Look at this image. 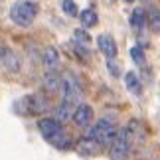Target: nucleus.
Listing matches in <instances>:
<instances>
[{"mask_svg":"<svg viewBox=\"0 0 160 160\" xmlns=\"http://www.w3.org/2000/svg\"><path fill=\"white\" fill-rule=\"evenodd\" d=\"M142 24H144V10L142 8H134L132 14H131V26L134 30H138V28H142Z\"/></svg>","mask_w":160,"mask_h":160,"instance_id":"nucleus-14","label":"nucleus"},{"mask_svg":"<svg viewBox=\"0 0 160 160\" xmlns=\"http://www.w3.org/2000/svg\"><path fill=\"white\" fill-rule=\"evenodd\" d=\"M69 105H65L63 101H61V105L55 109V121H65L67 119V115H69Z\"/></svg>","mask_w":160,"mask_h":160,"instance_id":"nucleus-20","label":"nucleus"},{"mask_svg":"<svg viewBox=\"0 0 160 160\" xmlns=\"http://www.w3.org/2000/svg\"><path fill=\"white\" fill-rule=\"evenodd\" d=\"M87 137H89V138H93L99 146H107V144L113 142L115 137H117V127H115L111 121L101 119V121H97L95 125L89 128Z\"/></svg>","mask_w":160,"mask_h":160,"instance_id":"nucleus-4","label":"nucleus"},{"mask_svg":"<svg viewBox=\"0 0 160 160\" xmlns=\"http://www.w3.org/2000/svg\"><path fill=\"white\" fill-rule=\"evenodd\" d=\"M131 142H132V132L128 127L117 131V137L111 142L113 144V148H111V160H125L128 150H131Z\"/></svg>","mask_w":160,"mask_h":160,"instance_id":"nucleus-5","label":"nucleus"},{"mask_svg":"<svg viewBox=\"0 0 160 160\" xmlns=\"http://www.w3.org/2000/svg\"><path fill=\"white\" fill-rule=\"evenodd\" d=\"M113 59L115 58H107V67L111 69V75H113V77H119L121 75V69H119V65H117Z\"/></svg>","mask_w":160,"mask_h":160,"instance_id":"nucleus-21","label":"nucleus"},{"mask_svg":"<svg viewBox=\"0 0 160 160\" xmlns=\"http://www.w3.org/2000/svg\"><path fill=\"white\" fill-rule=\"evenodd\" d=\"M125 85L132 95H140V81H138V77H137L134 71H127L125 73Z\"/></svg>","mask_w":160,"mask_h":160,"instance_id":"nucleus-10","label":"nucleus"},{"mask_svg":"<svg viewBox=\"0 0 160 160\" xmlns=\"http://www.w3.org/2000/svg\"><path fill=\"white\" fill-rule=\"evenodd\" d=\"M38 128H40L42 137H44L48 142H52L53 146H58V148H67V146H69V137H67V132L61 128L59 121L42 119L38 122Z\"/></svg>","mask_w":160,"mask_h":160,"instance_id":"nucleus-1","label":"nucleus"},{"mask_svg":"<svg viewBox=\"0 0 160 160\" xmlns=\"http://www.w3.org/2000/svg\"><path fill=\"white\" fill-rule=\"evenodd\" d=\"M30 105H34V107H30V113H42L48 105H46V99L44 97H38V95H34V97H30Z\"/></svg>","mask_w":160,"mask_h":160,"instance_id":"nucleus-15","label":"nucleus"},{"mask_svg":"<svg viewBox=\"0 0 160 160\" xmlns=\"http://www.w3.org/2000/svg\"><path fill=\"white\" fill-rule=\"evenodd\" d=\"M61 10H63L67 16H77V6H75L73 0H61Z\"/></svg>","mask_w":160,"mask_h":160,"instance_id":"nucleus-17","label":"nucleus"},{"mask_svg":"<svg viewBox=\"0 0 160 160\" xmlns=\"http://www.w3.org/2000/svg\"><path fill=\"white\" fill-rule=\"evenodd\" d=\"M59 93H61V101L69 107H77V103L81 101V85H79L77 77L73 73L65 71L59 77Z\"/></svg>","mask_w":160,"mask_h":160,"instance_id":"nucleus-3","label":"nucleus"},{"mask_svg":"<svg viewBox=\"0 0 160 160\" xmlns=\"http://www.w3.org/2000/svg\"><path fill=\"white\" fill-rule=\"evenodd\" d=\"M97 46H99V50L105 53L107 58H117V44L109 34H101L99 38H97Z\"/></svg>","mask_w":160,"mask_h":160,"instance_id":"nucleus-8","label":"nucleus"},{"mask_svg":"<svg viewBox=\"0 0 160 160\" xmlns=\"http://www.w3.org/2000/svg\"><path fill=\"white\" fill-rule=\"evenodd\" d=\"M125 2H134V0H125Z\"/></svg>","mask_w":160,"mask_h":160,"instance_id":"nucleus-22","label":"nucleus"},{"mask_svg":"<svg viewBox=\"0 0 160 160\" xmlns=\"http://www.w3.org/2000/svg\"><path fill=\"white\" fill-rule=\"evenodd\" d=\"M97 148H99V144H97L93 138H89V137L81 138V140H79V144H77V150L81 152V154H95Z\"/></svg>","mask_w":160,"mask_h":160,"instance_id":"nucleus-11","label":"nucleus"},{"mask_svg":"<svg viewBox=\"0 0 160 160\" xmlns=\"http://www.w3.org/2000/svg\"><path fill=\"white\" fill-rule=\"evenodd\" d=\"M148 24L152 28H160V10L158 8H150L148 10Z\"/></svg>","mask_w":160,"mask_h":160,"instance_id":"nucleus-18","label":"nucleus"},{"mask_svg":"<svg viewBox=\"0 0 160 160\" xmlns=\"http://www.w3.org/2000/svg\"><path fill=\"white\" fill-rule=\"evenodd\" d=\"M131 58H132V61H134V63H137V65H144L146 63V58H144V50H142V48H132V50H131Z\"/></svg>","mask_w":160,"mask_h":160,"instance_id":"nucleus-16","label":"nucleus"},{"mask_svg":"<svg viewBox=\"0 0 160 160\" xmlns=\"http://www.w3.org/2000/svg\"><path fill=\"white\" fill-rule=\"evenodd\" d=\"M0 65L10 73H16L20 69V59H18V55L12 52L10 48H6L2 44H0Z\"/></svg>","mask_w":160,"mask_h":160,"instance_id":"nucleus-6","label":"nucleus"},{"mask_svg":"<svg viewBox=\"0 0 160 160\" xmlns=\"http://www.w3.org/2000/svg\"><path fill=\"white\" fill-rule=\"evenodd\" d=\"M59 77L58 73H46V77H44V89H48V93H58L59 91Z\"/></svg>","mask_w":160,"mask_h":160,"instance_id":"nucleus-9","label":"nucleus"},{"mask_svg":"<svg viewBox=\"0 0 160 160\" xmlns=\"http://www.w3.org/2000/svg\"><path fill=\"white\" fill-rule=\"evenodd\" d=\"M73 122H75V127L79 128H85L89 127L91 122H93V109L89 105H77L75 111H73Z\"/></svg>","mask_w":160,"mask_h":160,"instance_id":"nucleus-7","label":"nucleus"},{"mask_svg":"<svg viewBox=\"0 0 160 160\" xmlns=\"http://www.w3.org/2000/svg\"><path fill=\"white\" fill-rule=\"evenodd\" d=\"M79 18H81V24L85 28H91V26H95L97 24V14H95V10H91V8H87V10H83L81 14H79Z\"/></svg>","mask_w":160,"mask_h":160,"instance_id":"nucleus-13","label":"nucleus"},{"mask_svg":"<svg viewBox=\"0 0 160 160\" xmlns=\"http://www.w3.org/2000/svg\"><path fill=\"white\" fill-rule=\"evenodd\" d=\"M73 38H75V44H81V46H87L91 42L89 34L83 32V30H75V32H73Z\"/></svg>","mask_w":160,"mask_h":160,"instance_id":"nucleus-19","label":"nucleus"},{"mask_svg":"<svg viewBox=\"0 0 160 160\" xmlns=\"http://www.w3.org/2000/svg\"><path fill=\"white\" fill-rule=\"evenodd\" d=\"M58 61H59L58 50H55V48H46L44 50V63H46V67H55Z\"/></svg>","mask_w":160,"mask_h":160,"instance_id":"nucleus-12","label":"nucleus"},{"mask_svg":"<svg viewBox=\"0 0 160 160\" xmlns=\"http://www.w3.org/2000/svg\"><path fill=\"white\" fill-rule=\"evenodd\" d=\"M38 12H40V6L36 4L34 0H18V2H14L12 8H10V18H12L14 24H18V26L28 28L30 24L36 20Z\"/></svg>","mask_w":160,"mask_h":160,"instance_id":"nucleus-2","label":"nucleus"}]
</instances>
